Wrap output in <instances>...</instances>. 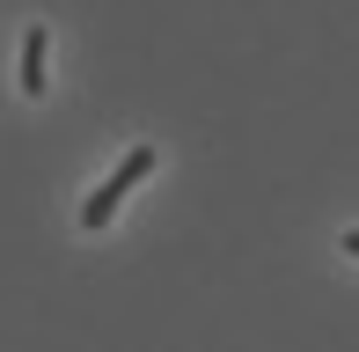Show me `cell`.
<instances>
[{
  "mask_svg": "<svg viewBox=\"0 0 359 352\" xmlns=\"http://www.w3.org/2000/svg\"><path fill=\"white\" fill-rule=\"evenodd\" d=\"M147 169H154V147H133V154H125V162H118V169H110V184H103V191H95V198H88V205H81V228H103V220H110V213H118V198H125V191H133V184H140V176H147Z\"/></svg>",
  "mask_w": 359,
  "mask_h": 352,
  "instance_id": "1",
  "label": "cell"
},
{
  "mask_svg": "<svg viewBox=\"0 0 359 352\" xmlns=\"http://www.w3.org/2000/svg\"><path fill=\"white\" fill-rule=\"evenodd\" d=\"M22 88L44 95V29H29V44H22Z\"/></svg>",
  "mask_w": 359,
  "mask_h": 352,
  "instance_id": "2",
  "label": "cell"
}]
</instances>
